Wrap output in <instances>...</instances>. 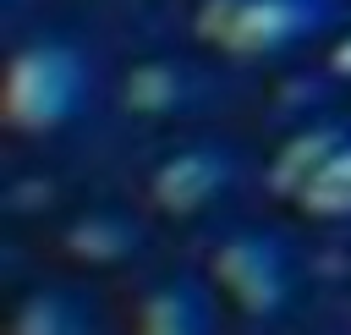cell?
<instances>
[{"label": "cell", "mask_w": 351, "mask_h": 335, "mask_svg": "<svg viewBox=\"0 0 351 335\" xmlns=\"http://www.w3.org/2000/svg\"><path fill=\"white\" fill-rule=\"evenodd\" d=\"M93 71L88 55L66 38H33L5 60V82H0V121L11 132H55L66 121H77V110L88 104Z\"/></svg>", "instance_id": "1"}, {"label": "cell", "mask_w": 351, "mask_h": 335, "mask_svg": "<svg viewBox=\"0 0 351 335\" xmlns=\"http://www.w3.org/2000/svg\"><path fill=\"white\" fill-rule=\"evenodd\" d=\"M340 22V0H208L197 27L230 55H280Z\"/></svg>", "instance_id": "2"}, {"label": "cell", "mask_w": 351, "mask_h": 335, "mask_svg": "<svg viewBox=\"0 0 351 335\" xmlns=\"http://www.w3.org/2000/svg\"><path fill=\"white\" fill-rule=\"evenodd\" d=\"M214 286L219 297H230L241 313L252 319H269L285 308L291 286H296V264H291V247L274 236V231H241L219 247L214 258Z\"/></svg>", "instance_id": "3"}, {"label": "cell", "mask_w": 351, "mask_h": 335, "mask_svg": "<svg viewBox=\"0 0 351 335\" xmlns=\"http://www.w3.org/2000/svg\"><path fill=\"white\" fill-rule=\"evenodd\" d=\"M230 181H236V159H230L225 148H214V143H197V148H186V154H176V159L159 165V176H154V203L170 209V214H197V209H208Z\"/></svg>", "instance_id": "4"}, {"label": "cell", "mask_w": 351, "mask_h": 335, "mask_svg": "<svg viewBox=\"0 0 351 335\" xmlns=\"http://www.w3.org/2000/svg\"><path fill=\"white\" fill-rule=\"evenodd\" d=\"M137 335H219V302L203 280H165L137 308Z\"/></svg>", "instance_id": "5"}, {"label": "cell", "mask_w": 351, "mask_h": 335, "mask_svg": "<svg viewBox=\"0 0 351 335\" xmlns=\"http://www.w3.org/2000/svg\"><path fill=\"white\" fill-rule=\"evenodd\" d=\"M11 335H93V313L71 291H33L16 308Z\"/></svg>", "instance_id": "6"}, {"label": "cell", "mask_w": 351, "mask_h": 335, "mask_svg": "<svg viewBox=\"0 0 351 335\" xmlns=\"http://www.w3.org/2000/svg\"><path fill=\"white\" fill-rule=\"evenodd\" d=\"M291 198H296L302 209H313V214H346V209H351V137H346Z\"/></svg>", "instance_id": "7"}, {"label": "cell", "mask_w": 351, "mask_h": 335, "mask_svg": "<svg viewBox=\"0 0 351 335\" xmlns=\"http://www.w3.org/2000/svg\"><path fill=\"white\" fill-rule=\"evenodd\" d=\"M335 66H340V71H351V38H340V49H335Z\"/></svg>", "instance_id": "8"}]
</instances>
